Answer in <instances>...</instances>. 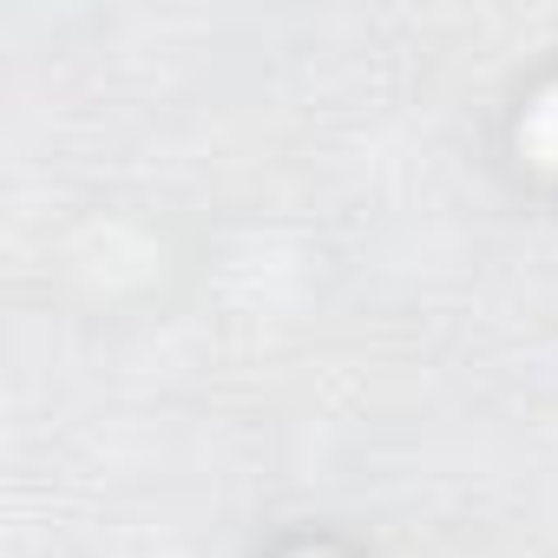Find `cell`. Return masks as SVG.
<instances>
[{"label": "cell", "instance_id": "1", "mask_svg": "<svg viewBox=\"0 0 558 558\" xmlns=\"http://www.w3.org/2000/svg\"><path fill=\"white\" fill-rule=\"evenodd\" d=\"M525 138L538 145V158H551V165H558V93H551V99H545V106L532 112V125H525Z\"/></svg>", "mask_w": 558, "mask_h": 558}]
</instances>
